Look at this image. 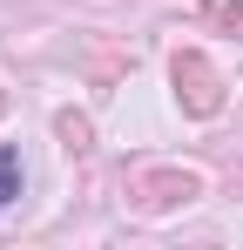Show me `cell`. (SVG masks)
<instances>
[{
	"label": "cell",
	"mask_w": 243,
	"mask_h": 250,
	"mask_svg": "<svg viewBox=\"0 0 243 250\" xmlns=\"http://www.w3.org/2000/svg\"><path fill=\"white\" fill-rule=\"evenodd\" d=\"M202 196V176L196 169H182V163H142V169H128V203L135 209H176V203H196Z\"/></svg>",
	"instance_id": "6da1fadb"
},
{
	"label": "cell",
	"mask_w": 243,
	"mask_h": 250,
	"mask_svg": "<svg viewBox=\"0 0 243 250\" xmlns=\"http://www.w3.org/2000/svg\"><path fill=\"white\" fill-rule=\"evenodd\" d=\"M169 82H176V102H182L196 122H209V115L223 108V75H216V61H209L202 47H176Z\"/></svg>",
	"instance_id": "7a4b0ae2"
},
{
	"label": "cell",
	"mask_w": 243,
	"mask_h": 250,
	"mask_svg": "<svg viewBox=\"0 0 243 250\" xmlns=\"http://www.w3.org/2000/svg\"><path fill=\"white\" fill-rule=\"evenodd\" d=\"M54 135H61V149H68V156H88V115L61 108V115H54Z\"/></svg>",
	"instance_id": "3957f363"
},
{
	"label": "cell",
	"mask_w": 243,
	"mask_h": 250,
	"mask_svg": "<svg viewBox=\"0 0 243 250\" xmlns=\"http://www.w3.org/2000/svg\"><path fill=\"white\" fill-rule=\"evenodd\" d=\"M202 21L209 27H243V0H202Z\"/></svg>",
	"instance_id": "277c9868"
},
{
	"label": "cell",
	"mask_w": 243,
	"mask_h": 250,
	"mask_svg": "<svg viewBox=\"0 0 243 250\" xmlns=\"http://www.w3.org/2000/svg\"><path fill=\"white\" fill-rule=\"evenodd\" d=\"M20 196V149H0V203Z\"/></svg>",
	"instance_id": "5b68a950"
}]
</instances>
